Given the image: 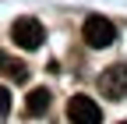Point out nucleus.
Instances as JSON below:
<instances>
[{"label": "nucleus", "mask_w": 127, "mask_h": 124, "mask_svg": "<svg viewBox=\"0 0 127 124\" xmlns=\"http://www.w3.org/2000/svg\"><path fill=\"white\" fill-rule=\"evenodd\" d=\"M0 60H4V53H0Z\"/></svg>", "instance_id": "nucleus-8"}, {"label": "nucleus", "mask_w": 127, "mask_h": 124, "mask_svg": "<svg viewBox=\"0 0 127 124\" xmlns=\"http://www.w3.org/2000/svg\"><path fill=\"white\" fill-rule=\"evenodd\" d=\"M7 114H11V92L0 85V117H7Z\"/></svg>", "instance_id": "nucleus-7"}, {"label": "nucleus", "mask_w": 127, "mask_h": 124, "mask_svg": "<svg viewBox=\"0 0 127 124\" xmlns=\"http://www.w3.org/2000/svg\"><path fill=\"white\" fill-rule=\"evenodd\" d=\"M67 121L71 124H102V110H99V103H95L92 96H71L67 103Z\"/></svg>", "instance_id": "nucleus-3"}, {"label": "nucleus", "mask_w": 127, "mask_h": 124, "mask_svg": "<svg viewBox=\"0 0 127 124\" xmlns=\"http://www.w3.org/2000/svg\"><path fill=\"white\" fill-rule=\"evenodd\" d=\"M120 124H127V121H120Z\"/></svg>", "instance_id": "nucleus-9"}, {"label": "nucleus", "mask_w": 127, "mask_h": 124, "mask_svg": "<svg viewBox=\"0 0 127 124\" xmlns=\"http://www.w3.org/2000/svg\"><path fill=\"white\" fill-rule=\"evenodd\" d=\"M81 36L92 50H106V46H113L117 39V25L106 18V14H88L85 25H81Z\"/></svg>", "instance_id": "nucleus-1"}, {"label": "nucleus", "mask_w": 127, "mask_h": 124, "mask_svg": "<svg viewBox=\"0 0 127 124\" xmlns=\"http://www.w3.org/2000/svg\"><path fill=\"white\" fill-rule=\"evenodd\" d=\"M25 110L32 117H42L46 110H50V89H32L28 99H25Z\"/></svg>", "instance_id": "nucleus-5"}, {"label": "nucleus", "mask_w": 127, "mask_h": 124, "mask_svg": "<svg viewBox=\"0 0 127 124\" xmlns=\"http://www.w3.org/2000/svg\"><path fill=\"white\" fill-rule=\"evenodd\" d=\"M11 39L18 43L21 50H39V46L46 43V28L35 18H18V21L11 25Z\"/></svg>", "instance_id": "nucleus-2"}, {"label": "nucleus", "mask_w": 127, "mask_h": 124, "mask_svg": "<svg viewBox=\"0 0 127 124\" xmlns=\"http://www.w3.org/2000/svg\"><path fill=\"white\" fill-rule=\"evenodd\" d=\"M0 71H4L11 82H18V85L28 82V67L21 64V60H14V57H4V60H0Z\"/></svg>", "instance_id": "nucleus-6"}, {"label": "nucleus", "mask_w": 127, "mask_h": 124, "mask_svg": "<svg viewBox=\"0 0 127 124\" xmlns=\"http://www.w3.org/2000/svg\"><path fill=\"white\" fill-rule=\"evenodd\" d=\"M99 92L109 99H124L127 96V64H109L99 78Z\"/></svg>", "instance_id": "nucleus-4"}]
</instances>
